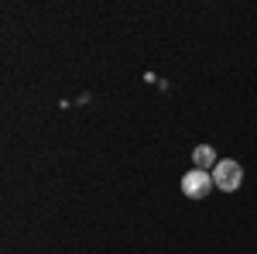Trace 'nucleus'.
Wrapping results in <instances>:
<instances>
[{
	"label": "nucleus",
	"mask_w": 257,
	"mask_h": 254,
	"mask_svg": "<svg viewBox=\"0 0 257 254\" xmlns=\"http://www.w3.org/2000/svg\"><path fill=\"white\" fill-rule=\"evenodd\" d=\"M213 182H216V189H223V193H233V189H240V182H243V168H240L233 158H223V161H216V168H213Z\"/></svg>",
	"instance_id": "f257e3e1"
},
{
	"label": "nucleus",
	"mask_w": 257,
	"mask_h": 254,
	"mask_svg": "<svg viewBox=\"0 0 257 254\" xmlns=\"http://www.w3.org/2000/svg\"><path fill=\"white\" fill-rule=\"evenodd\" d=\"M213 176L209 172H202V168H192V172H185L182 176V193L189 196V199H202V196L213 193Z\"/></svg>",
	"instance_id": "f03ea898"
},
{
	"label": "nucleus",
	"mask_w": 257,
	"mask_h": 254,
	"mask_svg": "<svg viewBox=\"0 0 257 254\" xmlns=\"http://www.w3.org/2000/svg\"><path fill=\"white\" fill-rule=\"evenodd\" d=\"M192 161H196V165L202 168V172H206L209 165L216 168V155H213V148H209V144H199L196 151H192Z\"/></svg>",
	"instance_id": "7ed1b4c3"
}]
</instances>
